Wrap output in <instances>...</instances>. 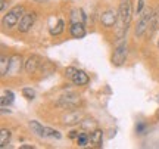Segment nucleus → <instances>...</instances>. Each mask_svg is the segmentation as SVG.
<instances>
[{"label":"nucleus","instance_id":"7c9ffc66","mask_svg":"<svg viewBox=\"0 0 159 149\" xmlns=\"http://www.w3.org/2000/svg\"><path fill=\"white\" fill-rule=\"evenodd\" d=\"M35 2H47V0H35Z\"/></svg>","mask_w":159,"mask_h":149},{"label":"nucleus","instance_id":"f257e3e1","mask_svg":"<svg viewBox=\"0 0 159 149\" xmlns=\"http://www.w3.org/2000/svg\"><path fill=\"white\" fill-rule=\"evenodd\" d=\"M119 21H121V27H119L118 35H122L127 33V28L131 22V16H133V5H131V0H122L121 5H119Z\"/></svg>","mask_w":159,"mask_h":149},{"label":"nucleus","instance_id":"bb28decb","mask_svg":"<svg viewBox=\"0 0 159 149\" xmlns=\"http://www.w3.org/2000/svg\"><path fill=\"white\" fill-rule=\"evenodd\" d=\"M144 128H146V126H144V124H143V123H140V124H139V126H137V133H143V130H144Z\"/></svg>","mask_w":159,"mask_h":149},{"label":"nucleus","instance_id":"f3484780","mask_svg":"<svg viewBox=\"0 0 159 149\" xmlns=\"http://www.w3.org/2000/svg\"><path fill=\"white\" fill-rule=\"evenodd\" d=\"M9 65H11V58L2 56V59H0V74H2V77H5L7 74Z\"/></svg>","mask_w":159,"mask_h":149},{"label":"nucleus","instance_id":"412c9836","mask_svg":"<svg viewBox=\"0 0 159 149\" xmlns=\"http://www.w3.org/2000/svg\"><path fill=\"white\" fill-rule=\"evenodd\" d=\"M78 146H85V145L90 142V134L89 133H85V132H83V133H80V136H78Z\"/></svg>","mask_w":159,"mask_h":149},{"label":"nucleus","instance_id":"f8f14e48","mask_svg":"<svg viewBox=\"0 0 159 149\" xmlns=\"http://www.w3.org/2000/svg\"><path fill=\"white\" fill-rule=\"evenodd\" d=\"M102 140H103V132L102 130H93L90 134V143L94 145V146H102Z\"/></svg>","mask_w":159,"mask_h":149},{"label":"nucleus","instance_id":"ddd939ff","mask_svg":"<svg viewBox=\"0 0 159 149\" xmlns=\"http://www.w3.org/2000/svg\"><path fill=\"white\" fill-rule=\"evenodd\" d=\"M77 103H78V98H77L75 95H69V96H63V98L61 99L59 105H62L65 108H72Z\"/></svg>","mask_w":159,"mask_h":149},{"label":"nucleus","instance_id":"a211bd4d","mask_svg":"<svg viewBox=\"0 0 159 149\" xmlns=\"http://www.w3.org/2000/svg\"><path fill=\"white\" fill-rule=\"evenodd\" d=\"M0 102H2V106H3V108H6V105L9 106V105L13 102V93H12L11 90L5 92V95L2 96V100H0Z\"/></svg>","mask_w":159,"mask_h":149},{"label":"nucleus","instance_id":"1a4fd4ad","mask_svg":"<svg viewBox=\"0 0 159 149\" xmlns=\"http://www.w3.org/2000/svg\"><path fill=\"white\" fill-rule=\"evenodd\" d=\"M81 120V114L77 112V111H72V112H68L66 115L62 117V123L65 126H74V124H78V121Z\"/></svg>","mask_w":159,"mask_h":149},{"label":"nucleus","instance_id":"6e6552de","mask_svg":"<svg viewBox=\"0 0 159 149\" xmlns=\"http://www.w3.org/2000/svg\"><path fill=\"white\" fill-rule=\"evenodd\" d=\"M21 68H22V58L19 56V55H13V56L11 58V65H9L7 74L16 75V74H19Z\"/></svg>","mask_w":159,"mask_h":149},{"label":"nucleus","instance_id":"f03ea898","mask_svg":"<svg viewBox=\"0 0 159 149\" xmlns=\"http://www.w3.org/2000/svg\"><path fill=\"white\" fill-rule=\"evenodd\" d=\"M152 18H153V11H152V9H146V11L142 13V16H140L139 22H137V27H136L137 37H142V35L149 30L150 22H152Z\"/></svg>","mask_w":159,"mask_h":149},{"label":"nucleus","instance_id":"c756f323","mask_svg":"<svg viewBox=\"0 0 159 149\" xmlns=\"http://www.w3.org/2000/svg\"><path fill=\"white\" fill-rule=\"evenodd\" d=\"M21 148H24V149H31V146H30V145H22Z\"/></svg>","mask_w":159,"mask_h":149},{"label":"nucleus","instance_id":"c85d7f7f","mask_svg":"<svg viewBox=\"0 0 159 149\" xmlns=\"http://www.w3.org/2000/svg\"><path fill=\"white\" fill-rule=\"evenodd\" d=\"M2 2V5H0V9L2 11H5V6H6V0H0Z\"/></svg>","mask_w":159,"mask_h":149},{"label":"nucleus","instance_id":"7ed1b4c3","mask_svg":"<svg viewBox=\"0 0 159 149\" xmlns=\"http://www.w3.org/2000/svg\"><path fill=\"white\" fill-rule=\"evenodd\" d=\"M22 15H24V7L22 6H15L13 9H11V11L6 13L5 18H3L5 27L11 28V27L18 25V22H19V19L22 18Z\"/></svg>","mask_w":159,"mask_h":149},{"label":"nucleus","instance_id":"20e7f679","mask_svg":"<svg viewBox=\"0 0 159 149\" xmlns=\"http://www.w3.org/2000/svg\"><path fill=\"white\" fill-rule=\"evenodd\" d=\"M119 18V13L114 9H108V11H105L102 13V16H100V22H102L103 27H106V28H111V27H114L116 21H118Z\"/></svg>","mask_w":159,"mask_h":149},{"label":"nucleus","instance_id":"4be33fe9","mask_svg":"<svg viewBox=\"0 0 159 149\" xmlns=\"http://www.w3.org/2000/svg\"><path fill=\"white\" fill-rule=\"evenodd\" d=\"M22 95H24V98H27L28 100H33V99L35 98V92L33 90V89H30V87H24Z\"/></svg>","mask_w":159,"mask_h":149},{"label":"nucleus","instance_id":"423d86ee","mask_svg":"<svg viewBox=\"0 0 159 149\" xmlns=\"http://www.w3.org/2000/svg\"><path fill=\"white\" fill-rule=\"evenodd\" d=\"M34 19H35V15L33 12H28V13H24L22 18L19 19V22H18V30L21 31V33H28L31 27H33V24H34Z\"/></svg>","mask_w":159,"mask_h":149},{"label":"nucleus","instance_id":"0eeeda50","mask_svg":"<svg viewBox=\"0 0 159 149\" xmlns=\"http://www.w3.org/2000/svg\"><path fill=\"white\" fill-rule=\"evenodd\" d=\"M41 59H40L39 56H35V55H33V56H30L28 59H27V62H25V69H27V72L28 74H34V72H37V69L41 67Z\"/></svg>","mask_w":159,"mask_h":149},{"label":"nucleus","instance_id":"b1692460","mask_svg":"<svg viewBox=\"0 0 159 149\" xmlns=\"http://www.w3.org/2000/svg\"><path fill=\"white\" fill-rule=\"evenodd\" d=\"M62 31H63V21L62 19H59V21H57L56 28H50V33L53 35H57V34H61Z\"/></svg>","mask_w":159,"mask_h":149},{"label":"nucleus","instance_id":"5701e85b","mask_svg":"<svg viewBox=\"0 0 159 149\" xmlns=\"http://www.w3.org/2000/svg\"><path fill=\"white\" fill-rule=\"evenodd\" d=\"M46 136H50V137H55V139H61L62 134L57 132V130H53L50 127H46Z\"/></svg>","mask_w":159,"mask_h":149},{"label":"nucleus","instance_id":"2f4dec72","mask_svg":"<svg viewBox=\"0 0 159 149\" xmlns=\"http://www.w3.org/2000/svg\"><path fill=\"white\" fill-rule=\"evenodd\" d=\"M158 47H159V41H158Z\"/></svg>","mask_w":159,"mask_h":149},{"label":"nucleus","instance_id":"9b49d317","mask_svg":"<svg viewBox=\"0 0 159 149\" xmlns=\"http://www.w3.org/2000/svg\"><path fill=\"white\" fill-rule=\"evenodd\" d=\"M71 35L74 39H83L85 35V28L83 22H72L71 25Z\"/></svg>","mask_w":159,"mask_h":149},{"label":"nucleus","instance_id":"6ab92c4d","mask_svg":"<svg viewBox=\"0 0 159 149\" xmlns=\"http://www.w3.org/2000/svg\"><path fill=\"white\" fill-rule=\"evenodd\" d=\"M9 139H11V132L6 130V128H3V130L0 132V146L5 148L6 143L9 142Z\"/></svg>","mask_w":159,"mask_h":149},{"label":"nucleus","instance_id":"39448f33","mask_svg":"<svg viewBox=\"0 0 159 149\" xmlns=\"http://www.w3.org/2000/svg\"><path fill=\"white\" fill-rule=\"evenodd\" d=\"M125 59H127V43H121L114 50L112 63H114L115 67H121V65L125 62Z\"/></svg>","mask_w":159,"mask_h":149},{"label":"nucleus","instance_id":"aec40b11","mask_svg":"<svg viewBox=\"0 0 159 149\" xmlns=\"http://www.w3.org/2000/svg\"><path fill=\"white\" fill-rule=\"evenodd\" d=\"M81 128L83 130H90V133H91L93 130H96V123L93 120H84L81 123Z\"/></svg>","mask_w":159,"mask_h":149},{"label":"nucleus","instance_id":"cd10ccee","mask_svg":"<svg viewBox=\"0 0 159 149\" xmlns=\"http://www.w3.org/2000/svg\"><path fill=\"white\" fill-rule=\"evenodd\" d=\"M78 136H80L78 132H71V133H69V137H71V139H78Z\"/></svg>","mask_w":159,"mask_h":149},{"label":"nucleus","instance_id":"a878e982","mask_svg":"<svg viewBox=\"0 0 159 149\" xmlns=\"http://www.w3.org/2000/svg\"><path fill=\"white\" fill-rule=\"evenodd\" d=\"M143 7H144V0H139V2H137V9H136V12H137V13H140V12L143 11Z\"/></svg>","mask_w":159,"mask_h":149},{"label":"nucleus","instance_id":"2eb2a0df","mask_svg":"<svg viewBox=\"0 0 159 149\" xmlns=\"http://www.w3.org/2000/svg\"><path fill=\"white\" fill-rule=\"evenodd\" d=\"M159 28V7L156 11H153V18H152V22H150V27L148 30V34L152 35Z\"/></svg>","mask_w":159,"mask_h":149},{"label":"nucleus","instance_id":"dca6fc26","mask_svg":"<svg viewBox=\"0 0 159 149\" xmlns=\"http://www.w3.org/2000/svg\"><path fill=\"white\" fill-rule=\"evenodd\" d=\"M71 21H72V22H84L85 15L83 13L81 9H72V11H71Z\"/></svg>","mask_w":159,"mask_h":149},{"label":"nucleus","instance_id":"4468645a","mask_svg":"<svg viewBox=\"0 0 159 149\" xmlns=\"http://www.w3.org/2000/svg\"><path fill=\"white\" fill-rule=\"evenodd\" d=\"M30 128L40 137H46V127H43L39 121H30Z\"/></svg>","mask_w":159,"mask_h":149},{"label":"nucleus","instance_id":"393cba45","mask_svg":"<svg viewBox=\"0 0 159 149\" xmlns=\"http://www.w3.org/2000/svg\"><path fill=\"white\" fill-rule=\"evenodd\" d=\"M75 72H77V69H75L74 67H68V68H66V71H65V74H66V77H68V78H72Z\"/></svg>","mask_w":159,"mask_h":149},{"label":"nucleus","instance_id":"9d476101","mask_svg":"<svg viewBox=\"0 0 159 149\" xmlns=\"http://www.w3.org/2000/svg\"><path fill=\"white\" fill-rule=\"evenodd\" d=\"M71 80H72V83H74L75 86H85V84L89 83V75L85 74L84 71L77 69V72L74 74V77H72Z\"/></svg>","mask_w":159,"mask_h":149}]
</instances>
